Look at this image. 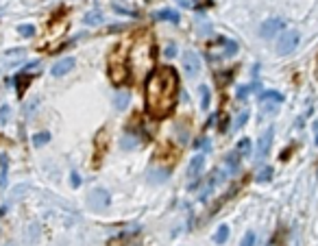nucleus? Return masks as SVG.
<instances>
[{
    "label": "nucleus",
    "instance_id": "1",
    "mask_svg": "<svg viewBox=\"0 0 318 246\" xmlns=\"http://www.w3.org/2000/svg\"><path fill=\"white\" fill-rule=\"evenodd\" d=\"M144 98H146V109L153 118H168L177 107L179 98V77L175 68H157L153 70L149 79H146L144 87Z\"/></svg>",
    "mask_w": 318,
    "mask_h": 246
},
{
    "label": "nucleus",
    "instance_id": "2",
    "mask_svg": "<svg viewBox=\"0 0 318 246\" xmlns=\"http://www.w3.org/2000/svg\"><path fill=\"white\" fill-rule=\"evenodd\" d=\"M153 61H155V44H153V39L146 35L135 42L133 53L129 57V63H131L133 70H137V72H153L151 70Z\"/></svg>",
    "mask_w": 318,
    "mask_h": 246
},
{
    "label": "nucleus",
    "instance_id": "3",
    "mask_svg": "<svg viewBox=\"0 0 318 246\" xmlns=\"http://www.w3.org/2000/svg\"><path fill=\"white\" fill-rule=\"evenodd\" d=\"M129 72H131V65H129V57H122L120 63H118V59H116L113 55L109 57V77H111V81H113L116 85L125 83L127 77H129Z\"/></svg>",
    "mask_w": 318,
    "mask_h": 246
},
{
    "label": "nucleus",
    "instance_id": "4",
    "mask_svg": "<svg viewBox=\"0 0 318 246\" xmlns=\"http://www.w3.org/2000/svg\"><path fill=\"white\" fill-rule=\"evenodd\" d=\"M301 44V33L299 31H285L277 39V53L279 55H290L297 51V46Z\"/></svg>",
    "mask_w": 318,
    "mask_h": 246
},
{
    "label": "nucleus",
    "instance_id": "5",
    "mask_svg": "<svg viewBox=\"0 0 318 246\" xmlns=\"http://www.w3.org/2000/svg\"><path fill=\"white\" fill-rule=\"evenodd\" d=\"M87 207L94 211H103L105 207H109V192L107 190H94L87 196Z\"/></svg>",
    "mask_w": 318,
    "mask_h": 246
},
{
    "label": "nucleus",
    "instance_id": "6",
    "mask_svg": "<svg viewBox=\"0 0 318 246\" xmlns=\"http://www.w3.org/2000/svg\"><path fill=\"white\" fill-rule=\"evenodd\" d=\"M283 29H285V22L281 18H271L259 27V35H262L264 39H268V37H275L277 33L283 31Z\"/></svg>",
    "mask_w": 318,
    "mask_h": 246
},
{
    "label": "nucleus",
    "instance_id": "7",
    "mask_svg": "<svg viewBox=\"0 0 318 246\" xmlns=\"http://www.w3.org/2000/svg\"><path fill=\"white\" fill-rule=\"evenodd\" d=\"M183 68L187 72V77H199V72H201V59H199V55L197 53H185L183 55Z\"/></svg>",
    "mask_w": 318,
    "mask_h": 246
},
{
    "label": "nucleus",
    "instance_id": "8",
    "mask_svg": "<svg viewBox=\"0 0 318 246\" xmlns=\"http://www.w3.org/2000/svg\"><path fill=\"white\" fill-rule=\"evenodd\" d=\"M72 68H75V59H72V57H66V59L57 61V63L53 65L51 75H53V77H63V75H68Z\"/></svg>",
    "mask_w": 318,
    "mask_h": 246
},
{
    "label": "nucleus",
    "instance_id": "9",
    "mask_svg": "<svg viewBox=\"0 0 318 246\" xmlns=\"http://www.w3.org/2000/svg\"><path fill=\"white\" fill-rule=\"evenodd\" d=\"M273 146V129H268L266 133L259 137V144H257V157H266L268 151Z\"/></svg>",
    "mask_w": 318,
    "mask_h": 246
},
{
    "label": "nucleus",
    "instance_id": "10",
    "mask_svg": "<svg viewBox=\"0 0 318 246\" xmlns=\"http://www.w3.org/2000/svg\"><path fill=\"white\" fill-rule=\"evenodd\" d=\"M203 166H205V157H203V155H197V157H192L190 166H187V177H190V179H197V177L201 175Z\"/></svg>",
    "mask_w": 318,
    "mask_h": 246
},
{
    "label": "nucleus",
    "instance_id": "11",
    "mask_svg": "<svg viewBox=\"0 0 318 246\" xmlns=\"http://www.w3.org/2000/svg\"><path fill=\"white\" fill-rule=\"evenodd\" d=\"M129 103H131V94H129L127 89H120V92H116V96H113V107H116L118 111L127 109Z\"/></svg>",
    "mask_w": 318,
    "mask_h": 246
},
{
    "label": "nucleus",
    "instance_id": "12",
    "mask_svg": "<svg viewBox=\"0 0 318 246\" xmlns=\"http://www.w3.org/2000/svg\"><path fill=\"white\" fill-rule=\"evenodd\" d=\"M7 175H9V157L3 153L0 155V187H7V179H9Z\"/></svg>",
    "mask_w": 318,
    "mask_h": 246
},
{
    "label": "nucleus",
    "instance_id": "13",
    "mask_svg": "<svg viewBox=\"0 0 318 246\" xmlns=\"http://www.w3.org/2000/svg\"><path fill=\"white\" fill-rule=\"evenodd\" d=\"M155 18L157 20H166V22H179V11H173V9H161L155 13Z\"/></svg>",
    "mask_w": 318,
    "mask_h": 246
},
{
    "label": "nucleus",
    "instance_id": "14",
    "mask_svg": "<svg viewBox=\"0 0 318 246\" xmlns=\"http://www.w3.org/2000/svg\"><path fill=\"white\" fill-rule=\"evenodd\" d=\"M229 233H231V231H229V227H227V225H220V227H218V231L214 233V242L223 246L227 240H229Z\"/></svg>",
    "mask_w": 318,
    "mask_h": 246
},
{
    "label": "nucleus",
    "instance_id": "15",
    "mask_svg": "<svg viewBox=\"0 0 318 246\" xmlns=\"http://www.w3.org/2000/svg\"><path fill=\"white\" fill-rule=\"evenodd\" d=\"M199 92H201V107H203V109H207V107H209V101H211L209 87H207V85H201V87H199Z\"/></svg>",
    "mask_w": 318,
    "mask_h": 246
},
{
    "label": "nucleus",
    "instance_id": "16",
    "mask_svg": "<svg viewBox=\"0 0 318 246\" xmlns=\"http://www.w3.org/2000/svg\"><path fill=\"white\" fill-rule=\"evenodd\" d=\"M46 142H51V133H46V131H44V133H35L33 135V144L35 146H44Z\"/></svg>",
    "mask_w": 318,
    "mask_h": 246
},
{
    "label": "nucleus",
    "instance_id": "17",
    "mask_svg": "<svg viewBox=\"0 0 318 246\" xmlns=\"http://www.w3.org/2000/svg\"><path fill=\"white\" fill-rule=\"evenodd\" d=\"M103 20V15L99 13V11H94V13H87L85 15V24H89V27H96V24H99Z\"/></svg>",
    "mask_w": 318,
    "mask_h": 246
},
{
    "label": "nucleus",
    "instance_id": "18",
    "mask_svg": "<svg viewBox=\"0 0 318 246\" xmlns=\"http://www.w3.org/2000/svg\"><path fill=\"white\" fill-rule=\"evenodd\" d=\"M238 153L240 155H249L251 153V139H247V137L240 139V142H238Z\"/></svg>",
    "mask_w": 318,
    "mask_h": 246
},
{
    "label": "nucleus",
    "instance_id": "19",
    "mask_svg": "<svg viewBox=\"0 0 318 246\" xmlns=\"http://www.w3.org/2000/svg\"><path fill=\"white\" fill-rule=\"evenodd\" d=\"M18 31H20V35H24V37H33L35 35L33 24H22V27H18Z\"/></svg>",
    "mask_w": 318,
    "mask_h": 246
},
{
    "label": "nucleus",
    "instance_id": "20",
    "mask_svg": "<svg viewBox=\"0 0 318 246\" xmlns=\"http://www.w3.org/2000/svg\"><path fill=\"white\" fill-rule=\"evenodd\" d=\"M137 144H140V142H137V137H131V135H127L125 139H122V149H125V151H129V149H135Z\"/></svg>",
    "mask_w": 318,
    "mask_h": 246
},
{
    "label": "nucleus",
    "instance_id": "21",
    "mask_svg": "<svg viewBox=\"0 0 318 246\" xmlns=\"http://www.w3.org/2000/svg\"><path fill=\"white\" fill-rule=\"evenodd\" d=\"M240 246H255V233H253V231H247V233H244Z\"/></svg>",
    "mask_w": 318,
    "mask_h": 246
},
{
    "label": "nucleus",
    "instance_id": "22",
    "mask_svg": "<svg viewBox=\"0 0 318 246\" xmlns=\"http://www.w3.org/2000/svg\"><path fill=\"white\" fill-rule=\"evenodd\" d=\"M271 177H273V168H264V170L257 175V181H259V183H266V181H271Z\"/></svg>",
    "mask_w": 318,
    "mask_h": 246
},
{
    "label": "nucleus",
    "instance_id": "23",
    "mask_svg": "<svg viewBox=\"0 0 318 246\" xmlns=\"http://www.w3.org/2000/svg\"><path fill=\"white\" fill-rule=\"evenodd\" d=\"M268 98H273V101H277V103L283 101V96L279 92H264L262 96H259V101H268Z\"/></svg>",
    "mask_w": 318,
    "mask_h": 246
},
{
    "label": "nucleus",
    "instance_id": "24",
    "mask_svg": "<svg viewBox=\"0 0 318 246\" xmlns=\"http://www.w3.org/2000/svg\"><path fill=\"white\" fill-rule=\"evenodd\" d=\"M238 155H240V153H231L229 157H227V166H229L231 170L238 168Z\"/></svg>",
    "mask_w": 318,
    "mask_h": 246
},
{
    "label": "nucleus",
    "instance_id": "25",
    "mask_svg": "<svg viewBox=\"0 0 318 246\" xmlns=\"http://www.w3.org/2000/svg\"><path fill=\"white\" fill-rule=\"evenodd\" d=\"M7 116H9V107L5 105V107L0 109V122H7Z\"/></svg>",
    "mask_w": 318,
    "mask_h": 246
},
{
    "label": "nucleus",
    "instance_id": "26",
    "mask_svg": "<svg viewBox=\"0 0 318 246\" xmlns=\"http://www.w3.org/2000/svg\"><path fill=\"white\" fill-rule=\"evenodd\" d=\"M72 185H75V187H79V185H81V179H79L77 172H72Z\"/></svg>",
    "mask_w": 318,
    "mask_h": 246
},
{
    "label": "nucleus",
    "instance_id": "27",
    "mask_svg": "<svg viewBox=\"0 0 318 246\" xmlns=\"http://www.w3.org/2000/svg\"><path fill=\"white\" fill-rule=\"evenodd\" d=\"M175 53H177V46H175V44H173V46H168V48H166V57H173Z\"/></svg>",
    "mask_w": 318,
    "mask_h": 246
}]
</instances>
